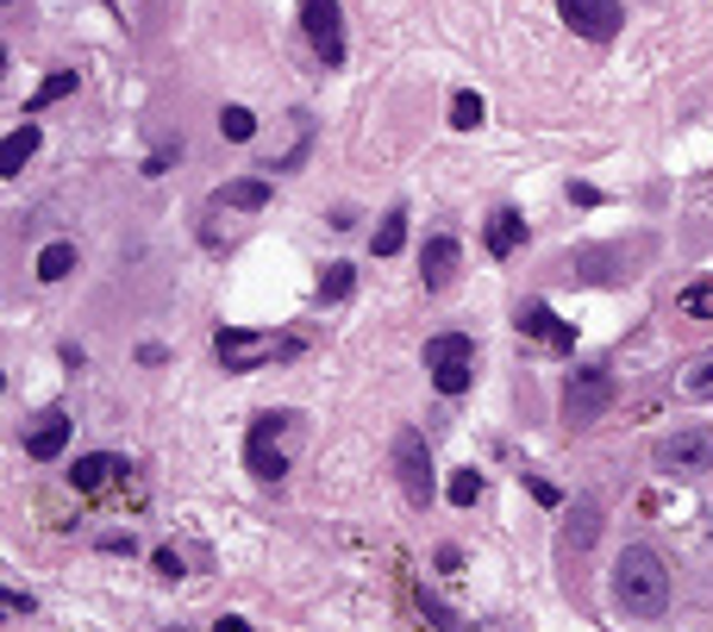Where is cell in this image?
<instances>
[{
  "mask_svg": "<svg viewBox=\"0 0 713 632\" xmlns=\"http://www.w3.org/2000/svg\"><path fill=\"white\" fill-rule=\"evenodd\" d=\"M294 426V414H257V426H251V444H245V458H251V470L263 482H282L289 476V458H282V432Z\"/></svg>",
  "mask_w": 713,
  "mask_h": 632,
  "instance_id": "6",
  "label": "cell"
},
{
  "mask_svg": "<svg viewBox=\"0 0 713 632\" xmlns=\"http://www.w3.org/2000/svg\"><path fill=\"white\" fill-rule=\"evenodd\" d=\"M69 432H76V420H69V414H44V426H32V432H25V458H39V463L63 458Z\"/></svg>",
  "mask_w": 713,
  "mask_h": 632,
  "instance_id": "11",
  "label": "cell"
},
{
  "mask_svg": "<svg viewBox=\"0 0 713 632\" xmlns=\"http://www.w3.org/2000/svg\"><path fill=\"white\" fill-rule=\"evenodd\" d=\"M213 632H251V620H238V613H226V620H219Z\"/></svg>",
  "mask_w": 713,
  "mask_h": 632,
  "instance_id": "29",
  "label": "cell"
},
{
  "mask_svg": "<svg viewBox=\"0 0 713 632\" xmlns=\"http://www.w3.org/2000/svg\"><path fill=\"white\" fill-rule=\"evenodd\" d=\"M126 476V463L107 458V451H95V458H76V470H69V482H76V495H100L107 482Z\"/></svg>",
  "mask_w": 713,
  "mask_h": 632,
  "instance_id": "12",
  "label": "cell"
},
{
  "mask_svg": "<svg viewBox=\"0 0 713 632\" xmlns=\"http://www.w3.org/2000/svg\"><path fill=\"white\" fill-rule=\"evenodd\" d=\"M39 151V126L25 119L20 132H7V144H0V175H20L25 170V157Z\"/></svg>",
  "mask_w": 713,
  "mask_h": 632,
  "instance_id": "16",
  "label": "cell"
},
{
  "mask_svg": "<svg viewBox=\"0 0 713 632\" xmlns=\"http://www.w3.org/2000/svg\"><path fill=\"white\" fill-rule=\"evenodd\" d=\"M175 157H182V144H163V151H151V163H144V175H163L175 163Z\"/></svg>",
  "mask_w": 713,
  "mask_h": 632,
  "instance_id": "27",
  "label": "cell"
},
{
  "mask_svg": "<svg viewBox=\"0 0 713 632\" xmlns=\"http://www.w3.org/2000/svg\"><path fill=\"white\" fill-rule=\"evenodd\" d=\"M63 95H76V69H57V76H44L39 82V95L25 100V114H44L51 100H63Z\"/></svg>",
  "mask_w": 713,
  "mask_h": 632,
  "instance_id": "21",
  "label": "cell"
},
{
  "mask_svg": "<svg viewBox=\"0 0 713 632\" xmlns=\"http://www.w3.org/2000/svg\"><path fill=\"white\" fill-rule=\"evenodd\" d=\"M219 207H245V213L270 207V182H263V175H245V182H226V189H219Z\"/></svg>",
  "mask_w": 713,
  "mask_h": 632,
  "instance_id": "15",
  "label": "cell"
},
{
  "mask_svg": "<svg viewBox=\"0 0 713 632\" xmlns=\"http://www.w3.org/2000/svg\"><path fill=\"white\" fill-rule=\"evenodd\" d=\"M350 282H357V276H350V264H326V276H320V301H345Z\"/></svg>",
  "mask_w": 713,
  "mask_h": 632,
  "instance_id": "24",
  "label": "cell"
},
{
  "mask_svg": "<svg viewBox=\"0 0 713 632\" xmlns=\"http://www.w3.org/2000/svg\"><path fill=\"white\" fill-rule=\"evenodd\" d=\"M514 326H520L526 339H544L551 351H570V345H576V332L563 326V320H558V313H551L544 301H526L520 313H514Z\"/></svg>",
  "mask_w": 713,
  "mask_h": 632,
  "instance_id": "10",
  "label": "cell"
},
{
  "mask_svg": "<svg viewBox=\"0 0 713 632\" xmlns=\"http://www.w3.org/2000/svg\"><path fill=\"white\" fill-rule=\"evenodd\" d=\"M601 533V507L595 501H576V519H570V533H563V545H576V551H588Z\"/></svg>",
  "mask_w": 713,
  "mask_h": 632,
  "instance_id": "18",
  "label": "cell"
},
{
  "mask_svg": "<svg viewBox=\"0 0 713 632\" xmlns=\"http://www.w3.org/2000/svg\"><path fill=\"white\" fill-rule=\"evenodd\" d=\"M451 126H457V132H476V126H483V95L463 88V95L451 100Z\"/></svg>",
  "mask_w": 713,
  "mask_h": 632,
  "instance_id": "23",
  "label": "cell"
},
{
  "mask_svg": "<svg viewBox=\"0 0 713 632\" xmlns=\"http://www.w3.org/2000/svg\"><path fill=\"white\" fill-rule=\"evenodd\" d=\"M407 245V207H388L382 226H376V257H395Z\"/></svg>",
  "mask_w": 713,
  "mask_h": 632,
  "instance_id": "20",
  "label": "cell"
},
{
  "mask_svg": "<svg viewBox=\"0 0 713 632\" xmlns=\"http://www.w3.org/2000/svg\"><path fill=\"white\" fill-rule=\"evenodd\" d=\"M570 201H576V207H601V189H588V182H576V189H570Z\"/></svg>",
  "mask_w": 713,
  "mask_h": 632,
  "instance_id": "28",
  "label": "cell"
},
{
  "mask_svg": "<svg viewBox=\"0 0 713 632\" xmlns=\"http://www.w3.org/2000/svg\"><path fill=\"white\" fill-rule=\"evenodd\" d=\"M614 601L633 620H663L670 613V564L651 545H626L614 564Z\"/></svg>",
  "mask_w": 713,
  "mask_h": 632,
  "instance_id": "1",
  "label": "cell"
},
{
  "mask_svg": "<svg viewBox=\"0 0 713 632\" xmlns=\"http://www.w3.org/2000/svg\"><path fill=\"white\" fill-rule=\"evenodd\" d=\"M395 470H401V489H407V501H432V458H425V439L407 426L401 439H395Z\"/></svg>",
  "mask_w": 713,
  "mask_h": 632,
  "instance_id": "9",
  "label": "cell"
},
{
  "mask_svg": "<svg viewBox=\"0 0 713 632\" xmlns=\"http://www.w3.org/2000/svg\"><path fill=\"white\" fill-rule=\"evenodd\" d=\"M651 463L663 476H707L713 470V426H682L670 439H657Z\"/></svg>",
  "mask_w": 713,
  "mask_h": 632,
  "instance_id": "4",
  "label": "cell"
},
{
  "mask_svg": "<svg viewBox=\"0 0 713 632\" xmlns=\"http://www.w3.org/2000/svg\"><path fill=\"white\" fill-rule=\"evenodd\" d=\"M425 369H432L439 395H463V388L476 383V339H463V332L425 339Z\"/></svg>",
  "mask_w": 713,
  "mask_h": 632,
  "instance_id": "3",
  "label": "cell"
},
{
  "mask_svg": "<svg viewBox=\"0 0 713 632\" xmlns=\"http://www.w3.org/2000/svg\"><path fill=\"white\" fill-rule=\"evenodd\" d=\"M607 401H614V376L607 369H570V383H563V420L570 426H595L601 414H607Z\"/></svg>",
  "mask_w": 713,
  "mask_h": 632,
  "instance_id": "5",
  "label": "cell"
},
{
  "mask_svg": "<svg viewBox=\"0 0 713 632\" xmlns=\"http://www.w3.org/2000/svg\"><path fill=\"white\" fill-rule=\"evenodd\" d=\"M219 132H226L231 144H245V138L257 132V119H251V107H226V114H219Z\"/></svg>",
  "mask_w": 713,
  "mask_h": 632,
  "instance_id": "25",
  "label": "cell"
},
{
  "mask_svg": "<svg viewBox=\"0 0 713 632\" xmlns=\"http://www.w3.org/2000/svg\"><path fill=\"white\" fill-rule=\"evenodd\" d=\"M476 495H483V470H457V476H451V501H457V507H469Z\"/></svg>",
  "mask_w": 713,
  "mask_h": 632,
  "instance_id": "26",
  "label": "cell"
},
{
  "mask_svg": "<svg viewBox=\"0 0 713 632\" xmlns=\"http://www.w3.org/2000/svg\"><path fill=\"white\" fill-rule=\"evenodd\" d=\"M558 13H563V25L576 32V39H595V44H607L619 32V0H558Z\"/></svg>",
  "mask_w": 713,
  "mask_h": 632,
  "instance_id": "8",
  "label": "cell"
},
{
  "mask_svg": "<svg viewBox=\"0 0 713 632\" xmlns=\"http://www.w3.org/2000/svg\"><path fill=\"white\" fill-rule=\"evenodd\" d=\"M420 276H425V288L451 282V276H457V238H432V245H425V257H420Z\"/></svg>",
  "mask_w": 713,
  "mask_h": 632,
  "instance_id": "14",
  "label": "cell"
},
{
  "mask_svg": "<svg viewBox=\"0 0 713 632\" xmlns=\"http://www.w3.org/2000/svg\"><path fill=\"white\" fill-rule=\"evenodd\" d=\"M682 395H694V401H713V351H701V357L682 369Z\"/></svg>",
  "mask_w": 713,
  "mask_h": 632,
  "instance_id": "22",
  "label": "cell"
},
{
  "mask_svg": "<svg viewBox=\"0 0 713 632\" xmlns=\"http://www.w3.org/2000/svg\"><path fill=\"white\" fill-rule=\"evenodd\" d=\"M301 25H307L313 57L338 69L345 63V20H338V0H301Z\"/></svg>",
  "mask_w": 713,
  "mask_h": 632,
  "instance_id": "7",
  "label": "cell"
},
{
  "mask_svg": "<svg viewBox=\"0 0 713 632\" xmlns=\"http://www.w3.org/2000/svg\"><path fill=\"white\" fill-rule=\"evenodd\" d=\"M676 313L694 320V326H713V282H689L682 294H676Z\"/></svg>",
  "mask_w": 713,
  "mask_h": 632,
  "instance_id": "17",
  "label": "cell"
},
{
  "mask_svg": "<svg viewBox=\"0 0 713 632\" xmlns=\"http://www.w3.org/2000/svg\"><path fill=\"white\" fill-rule=\"evenodd\" d=\"M213 351H219V364L226 369H263L276 357H301V339H276V332H245V326H219L213 332Z\"/></svg>",
  "mask_w": 713,
  "mask_h": 632,
  "instance_id": "2",
  "label": "cell"
},
{
  "mask_svg": "<svg viewBox=\"0 0 713 632\" xmlns=\"http://www.w3.org/2000/svg\"><path fill=\"white\" fill-rule=\"evenodd\" d=\"M69 269H76V245H44L39 250V282H63V276H69Z\"/></svg>",
  "mask_w": 713,
  "mask_h": 632,
  "instance_id": "19",
  "label": "cell"
},
{
  "mask_svg": "<svg viewBox=\"0 0 713 632\" xmlns=\"http://www.w3.org/2000/svg\"><path fill=\"white\" fill-rule=\"evenodd\" d=\"M520 238H526V219L514 207L488 213V250H495V257H514V250H520Z\"/></svg>",
  "mask_w": 713,
  "mask_h": 632,
  "instance_id": "13",
  "label": "cell"
}]
</instances>
